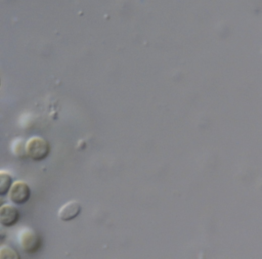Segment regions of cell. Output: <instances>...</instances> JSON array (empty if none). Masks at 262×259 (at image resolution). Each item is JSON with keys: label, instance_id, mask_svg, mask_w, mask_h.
<instances>
[{"label": "cell", "instance_id": "cell-5", "mask_svg": "<svg viewBox=\"0 0 262 259\" xmlns=\"http://www.w3.org/2000/svg\"><path fill=\"white\" fill-rule=\"evenodd\" d=\"M81 212V204L78 201H70L61 206L58 211V218L62 221H71L75 219Z\"/></svg>", "mask_w": 262, "mask_h": 259}, {"label": "cell", "instance_id": "cell-8", "mask_svg": "<svg viewBox=\"0 0 262 259\" xmlns=\"http://www.w3.org/2000/svg\"><path fill=\"white\" fill-rule=\"evenodd\" d=\"M18 140L19 139L14 140L13 145H12V152L15 156H17L19 158H23L24 156L27 155V146L24 145L23 141H18Z\"/></svg>", "mask_w": 262, "mask_h": 259}, {"label": "cell", "instance_id": "cell-7", "mask_svg": "<svg viewBox=\"0 0 262 259\" xmlns=\"http://www.w3.org/2000/svg\"><path fill=\"white\" fill-rule=\"evenodd\" d=\"M0 258L1 259H5V258L18 259L19 256L12 248H10L8 246H2L0 249Z\"/></svg>", "mask_w": 262, "mask_h": 259}, {"label": "cell", "instance_id": "cell-3", "mask_svg": "<svg viewBox=\"0 0 262 259\" xmlns=\"http://www.w3.org/2000/svg\"><path fill=\"white\" fill-rule=\"evenodd\" d=\"M8 197L12 203L16 205H23L29 201L31 197V188L26 182L17 180L11 185Z\"/></svg>", "mask_w": 262, "mask_h": 259}, {"label": "cell", "instance_id": "cell-4", "mask_svg": "<svg viewBox=\"0 0 262 259\" xmlns=\"http://www.w3.org/2000/svg\"><path fill=\"white\" fill-rule=\"evenodd\" d=\"M19 219L18 210L9 204H4L0 208V223L3 226H13Z\"/></svg>", "mask_w": 262, "mask_h": 259}, {"label": "cell", "instance_id": "cell-1", "mask_svg": "<svg viewBox=\"0 0 262 259\" xmlns=\"http://www.w3.org/2000/svg\"><path fill=\"white\" fill-rule=\"evenodd\" d=\"M27 155L34 161H42L50 154L49 143L40 136H33L27 141Z\"/></svg>", "mask_w": 262, "mask_h": 259}, {"label": "cell", "instance_id": "cell-2", "mask_svg": "<svg viewBox=\"0 0 262 259\" xmlns=\"http://www.w3.org/2000/svg\"><path fill=\"white\" fill-rule=\"evenodd\" d=\"M19 244L26 253L35 254L41 248L42 240L34 230L26 228L19 233Z\"/></svg>", "mask_w": 262, "mask_h": 259}, {"label": "cell", "instance_id": "cell-6", "mask_svg": "<svg viewBox=\"0 0 262 259\" xmlns=\"http://www.w3.org/2000/svg\"><path fill=\"white\" fill-rule=\"evenodd\" d=\"M12 184L13 182H12L11 175L7 171L1 170L0 171V195L5 196L7 192H9V189Z\"/></svg>", "mask_w": 262, "mask_h": 259}]
</instances>
